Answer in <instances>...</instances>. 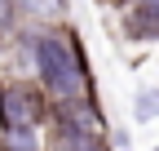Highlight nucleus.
Wrapping results in <instances>:
<instances>
[{
    "label": "nucleus",
    "mask_w": 159,
    "mask_h": 151,
    "mask_svg": "<svg viewBox=\"0 0 159 151\" xmlns=\"http://www.w3.org/2000/svg\"><path fill=\"white\" fill-rule=\"evenodd\" d=\"M31 53H35L40 80H44V89L53 93V98L75 102L80 93H84V67H80V58L71 53L66 40H57V36H35Z\"/></svg>",
    "instance_id": "f257e3e1"
},
{
    "label": "nucleus",
    "mask_w": 159,
    "mask_h": 151,
    "mask_svg": "<svg viewBox=\"0 0 159 151\" xmlns=\"http://www.w3.org/2000/svg\"><path fill=\"white\" fill-rule=\"evenodd\" d=\"M53 151H102L93 138V129L80 120V116H62V124H57V142Z\"/></svg>",
    "instance_id": "7ed1b4c3"
},
{
    "label": "nucleus",
    "mask_w": 159,
    "mask_h": 151,
    "mask_svg": "<svg viewBox=\"0 0 159 151\" xmlns=\"http://www.w3.org/2000/svg\"><path fill=\"white\" fill-rule=\"evenodd\" d=\"M5 151H40L35 138H31V129H5V142H0Z\"/></svg>",
    "instance_id": "20e7f679"
},
{
    "label": "nucleus",
    "mask_w": 159,
    "mask_h": 151,
    "mask_svg": "<svg viewBox=\"0 0 159 151\" xmlns=\"http://www.w3.org/2000/svg\"><path fill=\"white\" fill-rule=\"evenodd\" d=\"M44 116V102L31 85H5L0 89V124L5 129H35Z\"/></svg>",
    "instance_id": "f03ea898"
},
{
    "label": "nucleus",
    "mask_w": 159,
    "mask_h": 151,
    "mask_svg": "<svg viewBox=\"0 0 159 151\" xmlns=\"http://www.w3.org/2000/svg\"><path fill=\"white\" fill-rule=\"evenodd\" d=\"M159 116V93L155 89H142L137 93V120H155Z\"/></svg>",
    "instance_id": "39448f33"
},
{
    "label": "nucleus",
    "mask_w": 159,
    "mask_h": 151,
    "mask_svg": "<svg viewBox=\"0 0 159 151\" xmlns=\"http://www.w3.org/2000/svg\"><path fill=\"white\" fill-rule=\"evenodd\" d=\"M155 151H159V147H155Z\"/></svg>",
    "instance_id": "0eeeda50"
},
{
    "label": "nucleus",
    "mask_w": 159,
    "mask_h": 151,
    "mask_svg": "<svg viewBox=\"0 0 159 151\" xmlns=\"http://www.w3.org/2000/svg\"><path fill=\"white\" fill-rule=\"evenodd\" d=\"M13 22V0H0V31H9Z\"/></svg>",
    "instance_id": "423d86ee"
}]
</instances>
